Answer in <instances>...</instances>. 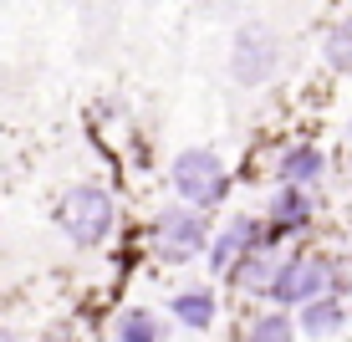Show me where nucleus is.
Listing matches in <instances>:
<instances>
[{"label": "nucleus", "instance_id": "dca6fc26", "mask_svg": "<svg viewBox=\"0 0 352 342\" xmlns=\"http://www.w3.org/2000/svg\"><path fill=\"white\" fill-rule=\"evenodd\" d=\"M347 138H352V123H347Z\"/></svg>", "mask_w": 352, "mask_h": 342}, {"label": "nucleus", "instance_id": "f8f14e48", "mask_svg": "<svg viewBox=\"0 0 352 342\" xmlns=\"http://www.w3.org/2000/svg\"><path fill=\"white\" fill-rule=\"evenodd\" d=\"M113 342H164V327H159V317H153V312L128 307L123 317H118V332H113Z\"/></svg>", "mask_w": 352, "mask_h": 342}, {"label": "nucleus", "instance_id": "7ed1b4c3", "mask_svg": "<svg viewBox=\"0 0 352 342\" xmlns=\"http://www.w3.org/2000/svg\"><path fill=\"white\" fill-rule=\"evenodd\" d=\"M174 189H179L184 204L210 210V204H220L230 194V174H225V164L210 149H184L174 158Z\"/></svg>", "mask_w": 352, "mask_h": 342}, {"label": "nucleus", "instance_id": "f03ea898", "mask_svg": "<svg viewBox=\"0 0 352 342\" xmlns=\"http://www.w3.org/2000/svg\"><path fill=\"white\" fill-rule=\"evenodd\" d=\"M337 286V266L327 261V255H286L281 266H276V281L265 297L276 301V307H307V301L327 297V291Z\"/></svg>", "mask_w": 352, "mask_h": 342}, {"label": "nucleus", "instance_id": "9b49d317", "mask_svg": "<svg viewBox=\"0 0 352 342\" xmlns=\"http://www.w3.org/2000/svg\"><path fill=\"white\" fill-rule=\"evenodd\" d=\"M168 312H174L179 327H189V332H204V327L214 322V291H210V286H189V291H179V297L168 301Z\"/></svg>", "mask_w": 352, "mask_h": 342}, {"label": "nucleus", "instance_id": "4468645a", "mask_svg": "<svg viewBox=\"0 0 352 342\" xmlns=\"http://www.w3.org/2000/svg\"><path fill=\"white\" fill-rule=\"evenodd\" d=\"M296 332H301V327L286 317V307H276V312H265V317L250 322L245 342H296Z\"/></svg>", "mask_w": 352, "mask_h": 342}, {"label": "nucleus", "instance_id": "20e7f679", "mask_svg": "<svg viewBox=\"0 0 352 342\" xmlns=\"http://www.w3.org/2000/svg\"><path fill=\"white\" fill-rule=\"evenodd\" d=\"M204 246H210V230H204V210H194V204H168L153 220V250H159V261H168V266L194 261Z\"/></svg>", "mask_w": 352, "mask_h": 342}, {"label": "nucleus", "instance_id": "9d476101", "mask_svg": "<svg viewBox=\"0 0 352 342\" xmlns=\"http://www.w3.org/2000/svg\"><path fill=\"white\" fill-rule=\"evenodd\" d=\"M230 281H235V291H245V297H265L271 281H276V261L265 250H245L230 266Z\"/></svg>", "mask_w": 352, "mask_h": 342}, {"label": "nucleus", "instance_id": "6e6552de", "mask_svg": "<svg viewBox=\"0 0 352 342\" xmlns=\"http://www.w3.org/2000/svg\"><path fill=\"white\" fill-rule=\"evenodd\" d=\"M276 174H281V184L311 189V184L327 174V153L317 149V143H291V149L281 153V164H276Z\"/></svg>", "mask_w": 352, "mask_h": 342}, {"label": "nucleus", "instance_id": "f257e3e1", "mask_svg": "<svg viewBox=\"0 0 352 342\" xmlns=\"http://www.w3.org/2000/svg\"><path fill=\"white\" fill-rule=\"evenodd\" d=\"M113 194L102 184H77L62 194V204H56V225H62V235L72 240L77 250H92L107 240V230H113Z\"/></svg>", "mask_w": 352, "mask_h": 342}, {"label": "nucleus", "instance_id": "423d86ee", "mask_svg": "<svg viewBox=\"0 0 352 342\" xmlns=\"http://www.w3.org/2000/svg\"><path fill=\"white\" fill-rule=\"evenodd\" d=\"M265 246H271V225L240 215L235 225H225L220 235L210 240V266H214V271H230V266H235L245 250H265Z\"/></svg>", "mask_w": 352, "mask_h": 342}, {"label": "nucleus", "instance_id": "ddd939ff", "mask_svg": "<svg viewBox=\"0 0 352 342\" xmlns=\"http://www.w3.org/2000/svg\"><path fill=\"white\" fill-rule=\"evenodd\" d=\"M322 62L332 72H352V16L337 21V26L322 36Z\"/></svg>", "mask_w": 352, "mask_h": 342}, {"label": "nucleus", "instance_id": "1a4fd4ad", "mask_svg": "<svg viewBox=\"0 0 352 342\" xmlns=\"http://www.w3.org/2000/svg\"><path fill=\"white\" fill-rule=\"evenodd\" d=\"M301 317H296V327L307 337H332V332H342L347 327V307L327 291V297H317V301H307V307H296Z\"/></svg>", "mask_w": 352, "mask_h": 342}, {"label": "nucleus", "instance_id": "2eb2a0df", "mask_svg": "<svg viewBox=\"0 0 352 342\" xmlns=\"http://www.w3.org/2000/svg\"><path fill=\"white\" fill-rule=\"evenodd\" d=\"M0 342H16V332H10V327H0Z\"/></svg>", "mask_w": 352, "mask_h": 342}, {"label": "nucleus", "instance_id": "0eeeda50", "mask_svg": "<svg viewBox=\"0 0 352 342\" xmlns=\"http://www.w3.org/2000/svg\"><path fill=\"white\" fill-rule=\"evenodd\" d=\"M311 215H317V204H311V189L301 184H281V194L271 200V235H291V230L311 225Z\"/></svg>", "mask_w": 352, "mask_h": 342}, {"label": "nucleus", "instance_id": "39448f33", "mask_svg": "<svg viewBox=\"0 0 352 342\" xmlns=\"http://www.w3.org/2000/svg\"><path fill=\"white\" fill-rule=\"evenodd\" d=\"M276 62H281V41H276L265 26H245L235 36V52H230V72H235L240 87H261L271 82Z\"/></svg>", "mask_w": 352, "mask_h": 342}]
</instances>
